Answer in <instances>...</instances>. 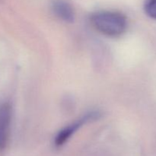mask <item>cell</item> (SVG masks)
<instances>
[{
  "mask_svg": "<svg viewBox=\"0 0 156 156\" xmlns=\"http://www.w3.org/2000/svg\"><path fill=\"white\" fill-rule=\"evenodd\" d=\"M91 23L98 32L111 37L123 34L126 30L127 21L123 14L114 11H101L91 16Z\"/></svg>",
  "mask_w": 156,
  "mask_h": 156,
  "instance_id": "1",
  "label": "cell"
},
{
  "mask_svg": "<svg viewBox=\"0 0 156 156\" xmlns=\"http://www.w3.org/2000/svg\"><path fill=\"white\" fill-rule=\"evenodd\" d=\"M98 113L90 112L88 114H85V116L82 117V118L79 119L78 120L75 121L74 123L66 126L62 130L59 131L57 133V135H56L54 140L55 146H56V147H61V146H63L71 138L72 136L74 135L75 133L78 129H80L85 123L91 121V120H96V119H98Z\"/></svg>",
  "mask_w": 156,
  "mask_h": 156,
  "instance_id": "2",
  "label": "cell"
},
{
  "mask_svg": "<svg viewBox=\"0 0 156 156\" xmlns=\"http://www.w3.org/2000/svg\"><path fill=\"white\" fill-rule=\"evenodd\" d=\"M12 107L9 102L0 103V152L6 149L10 136Z\"/></svg>",
  "mask_w": 156,
  "mask_h": 156,
  "instance_id": "3",
  "label": "cell"
},
{
  "mask_svg": "<svg viewBox=\"0 0 156 156\" xmlns=\"http://www.w3.org/2000/svg\"><path fill=\"white\" fill-rule=\"evenodd\" d=\"M55 15L66 22L72 23L75 19V12L73 6L64 0H55L52 4Z\"/></svg>",
  "mask_w": 156,
  "mask_h": 156,
  "instance_id": "4",
  "label": "cell"
},
{
  "mask_svg": "<svg viewBox=\"0 0 156 156\" xmlns=\"http://www.w3.org/2000/svg\"><path fill=\"white\" fill-rule=\"evenodd\" d=\"M144 9L148 16L156 19V0H146Z\"/></svg>",
  "mask_w": 156,
  "mask_h": 156,
  "instance_id": "5",
  "label": "cell"
}]
</instances>
